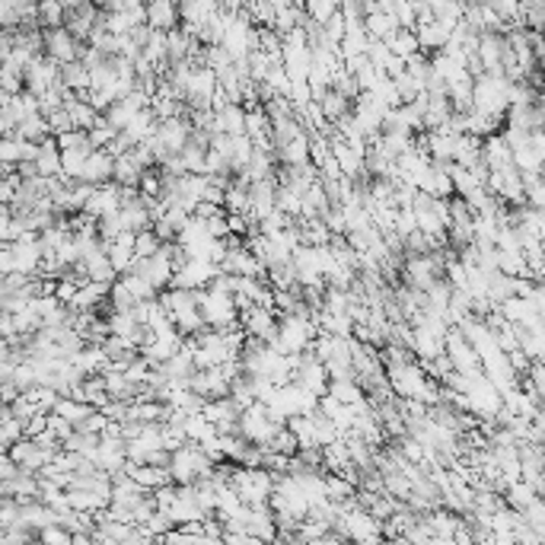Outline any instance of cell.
Instances as JSON below:
<instances>
[{
    "mask_svg": "<svg viewBox=\"0 0 545 545\" xmlns=\"http://www.w3.org/2000/svg\"><path fill=\"white\" fill-rule=\"evenodd\" d=\"M510 87L514 83L504 74H482L476 77V112L504 119L510 109Z\"/></svg>",
    "mask_w": 545,
    "mask_h": 545,
    "instance_id": "cell-1",
    "label": "cell"
},
{
    "mask_svg": "<svg viewBox=\"0 0 545 545\" xmlns=\"http://www.w3.org/2000/svg\"><path fill=\"white\" fill-rule=\"evenodd\" d=\"M198 307L204 316L207 329H236L239 326V307L236 297L230 294H217V290H198Z\"/></svg>",
    "mask_w": 545,
    "mask_h": 545,
    "instance_id": "cell-2",
    "label": "cell"
},
{
    "mask_svg": "<svg viewBox=\"0 0 545 545\" xmlns=\"http://www.w3.org/2000/svg\"><path fill=\"white\" fill-rule=\"evenodd\" d=\"M45 58H51L55 64H74V61H83V55H87V42H80V38L74 36V32H68L61 26V29H45Z\"/></svg>",
    "mask_w": 545,
    "mask_h": 545,
    "instance_id": "cell-3",
    "label": "cell"
},
{
    "mask_svg": "<svg viewBox=\"0 0 545 545\" xmlns=\"http://www.w3.org/2000/svg\"><path fill=\"white\" fill-rule=\"evenodd\" d=\"M26 89H29L32 96H38L42 100L45 93H51V89L64 87L61 83V64H55L51 58H36V61L26 68Z\"/></svg>",
    "mask_w": 545,
    "mask_h": 545,
    "instance_id": "cell-4",
    "label": "cell"
},
{
    "mask_svg": "<svg viewBox=\"0 0 545 545\" xmlns=\"http://www.w3.org/2000/svg\"><path fill=\"white\" fill-rule=\"evenodd\" d=\"M446 358L453 361L456 373H466V376H482L485 373L482 358H478L476 348L466 341V335L459 332V329H450V339H446Z\"/></svg>",
    "mask_w": 545,
    "mask_h": 545,
    "instance_id": "cell-5",
    "label": "cell"
},
{
    "mask_svg": "<svg viewBox=\"0 0 545 545\" xmlns=\"http://www.w3.org/2000/svg\"><path fill=\"white\" fill-rule=\"evenodd\" d=\"M64 10H68V19H64V29L74 32L80 42H87L89 36H93V29L102 23V10L93 4H83V0H77V4H64Z\"/></svg>",
    "mask_w": 545,
    "mask_h": 545,
    "instance_id": "cell-6",
    "label": "cell"
},
{
    "mask_svg": "<svg viewBox=\"0 0 545 545\" xmlns=\"http://www.w3.org/2000/svg\"><path fill=\"white\" fill-rule=\"evenodd\" d=\"M246 109L230 102L224 93H217L214 100V121H217V131L220 134H230V138H243L246 134Z\"/></svg>",
    "mask_w": 545,
    "mask_h": 545,
    "instance_id": "cell-7",
    "label": "cell"
},
{
    "mask_svg": "<svg viewBox=\"0 0 545 545\" xmlns=\"http://www.w3.org/2000/svg\"><path fill=\"white\" fill-rule=\"evenodd\" d=\"M38 144H29L23 138H4L0 144V160H4V170H19L23 163H36L38 160Z\"/></svg>",
    "mask_w": 545,
    "mask_h": 545,
    "instance_id": "cell-8",
    "label": "cell"
},
{
    "mask_svg": "<svg viewBox=\"0 0 545 545\" xmlns=\"http://www.w3.org/2000/svg\"><path fill=\"white\" fill-rule=\"evenodd\" d=\"M453 29L456 26H450V23H440V19H424V23H418V42H421V51H444L446 45H450V38H453Z\"/></svg>",
    "mask_w": 545,
    "mask_h": 545,
    "instance_id": "cell-9",
    "label": "cell"
},
{
    "mask_svg": "<svg viewBox=\"0 0 545 545\" xmlns=\"http://www.w3.org/2000/svg\"><path fill=\"white\" fill-rule=\"evenodd\" d=\"M80 182H87V185H109V182H115V157L109 151H96L93 157L87 160V166H83V176Z\"/></svg>",
    "mask_w": 545,
    "mask_h": 545,
    "instance_id": "cell-10",
    "label": "cell"
},
{
    "mask_svg": "<svg viewBox=\"0 0 545 545\" xmlns=\"http://www.w3.org/2000/svg\"><path fill=\"white\" fill-rule=\"evenodd\" d=\"M179 6L170 4V0H153L147 4V26H153L157 32H173L179 29Z\"/></svg>",
    "mask_w": 545,
    "mask_h": 545,
    "instance_id": "cell-11",
    "label": "cell"
},
{
    "mask_svg": "<svg viewBox=\"0 0 545 545\" xmlns=\"http://www.w3.org/2000/svg\"><path fill=\"white\" fill-rule=\"evenodd\" d=\"M109 262H112V268L119 271V278L131 275L134 262H138V252H134V233H125L119 243L109 246Z\"/></svg>",
    "mask_w": 545,
    "mask_h": 545,
    "instance_id": "cell-12",
    "label": "cell"
},
{
    "mask_svg": "<svg viewBox=\"0 0 545 545\" xmlns=\"http://www.w3.org/2000/svg\"><path fill=\"white\" fill-rule=\"evenodd\" d=\"M61 83H64V89H68V93L89 96V83H93V74H89V68L83 61L64 64V68H61Z\"/></svg>",
    "mask_w": 545,
    "mask_h": 545,
    "instance_id": "cell-13",
    "label": "cell"
},
{
    "mask_svg": "<svg viewBox=\"0 0 545 545\" xmlns=\"http://www.w3.org/2000/svg\"><path fill=\"white\" fill-rule=\"evenodd\" d=\"M36 173L42 179H58L64 176V166H61V147H58V138L45 141L42 151H38V160H36Z\"/></svg>",
    "mask_w": 545,
    "mask_h": 545,
    "instance_id": "cell-14",
    "label": "cell"
},
{
    "mask_svg": "<svg viewBox=\"0 0 545 545\" xmlns=\"http://www.w3.org/2000/svg\"><path fill=\"white\" fill-rule=\"evenodd\" d=\"M141 179H144V170H141V163L131 157V153H125V157H115V185L141 188Z\"/></svg>",
    "mask_w": 545,
    "mask_h": 545,
    "instance_id": "cell-15",
    "label": "cell"
},
{
    "mask_svg": "<svg viewBox=\"0 0 545 545\" xmlns=\"http://www.w3.org/2000/svg\"><path fill=\"white\" fill-rule=\"evenodd\" d=\"M389 51L402 61H412L414 55H421V42H418V32L414 29H399L393 38H386Z\"/></svg>",
    "mask_w": 545,
    "mask_h": 545,
    "instance_id": "cell-16",
    "label": "cell"
},
{
    "mask_svg": "<svg viewBox=\"0 0 545 545\" xmlns=\"http://www.w3.org/2000/svg\"><path fill=\"white\" fill-rule=\"evenodd\" d=\"M100 412V408L87 405V402H77V399H58L55 405V414H61L64 421H70L74 427H80L87 418H93V414Z\"/></svg>",
    "mask_w": 545,
    "mask_h": 545,
    "instance_id": "cell-17",
    "label": "cell"
},
{
    "mask_svg": "<svg viewBox=\"0 0 545 545\" xmlns=\"http://www.w3.org/2000/svg\"><path fill=\"white\" fill-rule=\"evenodd\" d=\"M93 147H74V151H61V166H64V179H80L87 160L93 157Z\"/></svg>",
    "mask_w": 545,
    "mask_h": 545,
    "instance_id": "cell-18",
    "label": "cell"
},
{
    "mask_svg": "<svg viewBox=\"0 0 545 545\" xmlns=\"http://www.w3.org/2000/svg\"><path fill=\"white\" fill-rule=\"evenodd\" d=\"M64 19H68V10H64V4H55V0H45V4H38V29H61Z\"/></svg>",
    "mask_w": 545,
    "mask_h": 545,
    "instance_id": "cell-19",
    "label": "cell"
},
{
    "mask_svg": "<svg viewBox=\"0 0 545 545\" xmlns=\"http://www.w3.org/2000/svg\"><path fill=\"white\" fill-rule=\"evenodd\" d=\"M109 307H112V313H119V316H128V313H134V309L141 307V300L131 294V290L125 288V284H115L112 288V294H109Z\"/></svg>",
    "mask_w": 545,
    "mask_h": 545,
    "instance_id": "cell-20",
    "label": "cell"
},
{
    "mask_svg": "<svg viewBox=\"0 0 545 545\" xmlns=\"http://www.w3.org/2000/svg\"><path fill=\"white\" fill-rule=\"evenodd\" d=\"M523 198L533 211H545V176H523Z\"/></svg>",
    "mask_w": 545,
    "mask_h": 545,
    "instance_id": "cell-21",
    "label": "cell"
},
{
    "mask_svg": "<svg viewBox=\"0 0 545 545\" xmlns=\"http://www.w3.org/2000/svg\"><path fill=\"white\" fill-rule=\"evenodd\" d=\"M329 395H332V399H339L341 405H361V402H363L361 383H329Z\"/></svg>",
    "mask_w": 545,
    "mask_h": 545,
    "instance_id": "cell-22",
    "label": "cell"
},
{
    "mask_svg": "<svg viewBox=\"0 0 545 545\" xmlns=\"http://www.w3.org/2000/svg\"><path fill=\"white\" fill-rule=\"evenodd\" d=\"M160 249H163V239L157 236V230H144L134 236V252H138V258H153Z\"/></svg>",
    "mask_w": 545,
    "mask_h": 545,
    "instance_id": "cell-23",
    "label": "cell"
},
{
    "mask_svg": "<svg viewBox=\"0 0 545 545\" xmlns=\"http://www.w3.org/2000/svg\"><path fill=\"white\" fill-rule=\"evenodd\" d=\"M339 13H341V4H335V0H313V4H307V16L320 26H326L329 19L339 16Z\"/></svg>",
    "mask_w": 545,
    "mask_h": 545,
    "instance_id": "cell-24",
    "label": "cell"
}]
</instances>
